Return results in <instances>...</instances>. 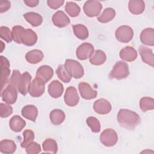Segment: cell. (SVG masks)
<instances>
[{
    "label": "cell",
    "mask_w": 154,
    "mask_h": 154,
    "mask_svg": "<svg viewBox=\"0 0 154 154\" xmlns=\"http://www.w3.org/2000/svg\"><path fill=\"white\" fill-rule=\"evenodd\" d=\"M117 119L120 126L128 130L135 129L141 123L140 116L128 109H120L118 112Z\"/></svg>",
    "instance_id": "obj_1"
},
{
    "label": "cell",
    "mask_w": 154,
    "mask_h": 154,
    "mask_svg": "<svg viewBox=\"0 0 154 154\" xmlns=\"http://www.w3.org/2000/svg\"><path fill=\"white\" fill-rule=\"evenodd\" d=\"M129 74V70L128 64L124 61H119L114 65L109 74V78L120 80L127 78Z\"/></svg>",
    "instance_id": "obj_2"
},
{
    "label": "cell",
    "mask_w": 154,
    "mask_h": 154,
    "mask_svg": "<svg viewBox=\"0 0 154 154\" xmlns=\"http://www.w3.org/2000/svg\"><path fill=\"white\" fill-rule=\"evenodd\" d=\"M64 66L66 71L72 78L79 79L84 74L83 67L76 60L67 59L66 60Z\"/></svg>",
    "instance_id": "obj_3"
},
{
    "label": "cell",
    "mask_w": 154,
    "mask_h": 154,
    "mask_svg": "<svg viewBox=\"0 0 154 154\" xmlns=\"http://www.w3.org/2000/svg\"><path fill=\"white\" fill-rule=\"evenodd\" d=\"M100 141L106 147H112L114 146L118 141L117 132L112 129L108 128L105 129L100 135Z\"/></svg>",
    "instance_id": "obj_4"
},
{
    "label": "cell",
    "mask_w": 154,
    "mask_h": 154,
    "mask_svg": "<svg viewBox=\"0 0 154 154\" xmlns=\"http://www.w3.org/2000/svg\"><path fill=\"white\" fill-rule=\"evenodd\" d=\"M115 36L117 40L121 43H128L134 36V31L128 25H122L116 31Z\"/></svg>",
    "instance_id": "obj_5"
},
{
    "label": "cell",
    "mask_w": 154,
    "mask_h": 154,
    "mask_svg": "<svg viewBox=\"0 0 154 154\" xmlns=\"http://www.w3.org/2000/svg\"><path fill=\"white\" fill-rule=\"evenodd\" d=\"M102 9V4L98 1L94 0L86 1L83 7V10L85 14L90 17L97 16L100 14Z\"/></svg>",
    "instance_id": "obj_6"
},
{
    "label": "cell",
    "mask_w": 154,
    "mask_h": 154,
    "mask_svg": "<svg viewBox=\"0 0 154 154\" xmlns=\"http://www.w3.org/2000/svg\"><path fill=\"white\" fill-rule=\"evenodd\" d=\"M45 82L40 78H35L31 82L28 92L34 97L41 96L45 92Z\"/></svg>",
    "instance_id": "obj_7"
},
{
    "label": "cell",
    "mask_w": 154,
    "mask_h": 154,
    "mask_svg": "<svg viewBox=\"0 0 154 154\" xmlns=\"http://www.w3.org/2000/svg\"><path fill=\"white\" fill-rule=\"evenodd\" d=\"M31 78V75L28 72H24L19 77L16 88L21 94L26 95L28 92Z\"/></svg>",
    "instance_id": "obj_8"
},
{
    "label": "cell",
    "mask_w": 154,
    "mask_h": 154,
    "mask_svg": "<svg viewBox=\"0 0 154 154\" xmlns=\"http://www.w3.org/2000/svg\"><path fill=\"white\" fill-rule=\"evenodd\" d=\"M17 89L11 84H8L4 90H2V99L6 103L11 105L14 104L17 98Z\"/></svg>",
    "instance_id": "obj_9"
},
{
    "label": "cell",
    "mask_w": 154,
    "mask_h": 154,
    "mask_svg": "<svg viewBox=\"0 0 154 154\" xmlns=\"http://www.w3.org/2000/svg\"><path fill=\"white\" fill-rule=\"evenodd\" d=\"M20 40L21 44L31 46L36 43L37 41V35L31 29L23 28L20 35Z\"/></svg>",
    "instance_id": "obj_10"
},
{
    "label": "cell",
    "mask_w": 154,
    "mask_h": 154,
    "mask_svg": "<svg viewBox=\"0 0 154 154\" xmlns=\"http://www.w3.org/2000/svg\"><path fill=\"white\" fill-rule=\"evenodd\" d=\"M94 51V48L91 43H84L76 49V55L79 60H85L90 58Z\"/></svg>",
    "instance_id": "obj_11"
},
{
    "label": "cell",
    "mask_w": 154,
    "mask_h": 154,
    "mask_svg": "<svg viewBox=\"0 0 154 154\" xmlns=\"http://www.w3.org/2000/svg\"><path fill=\"white\" fill-rule=\"evenodd\" d=\"M64 99L67 105L69 106H76L79 100L76 88L73 86L69 87L66 90Z\"/></svg>",
    "instance_id": "obj_12"
},
{
    "label": "cell",
    "mask_w": 154,
    "mask_h": 154,
    "mask_svg": "<svg viewBox=\"0 0 154 154\" xmlns=\"http://www.w3.org/2000/svg\"><path fill=\"white\" fill-rule=\"evenodd\" d=\"M1 89L3 90L4 87L8 82L9 76L10 74V63L8 60L5 57L1 56Z\"/></svg>",
    "instance_id": "obj_13"
},
{
    "label": "cell",
    "mask_w": 154,
    "mask_h": 154,
    "mask_svg": "<svg viewBox=\"0 0 154 154\" xmlns=\"http://www.w3.org/2000/svg\"><path fill=\"white\" fill-rule=\"evenodd\" d=\"M78 89L81 97L86 100L94 99L97 96V91L93 90L90 85L85 82H81L78 84Z\"/></svg>",
    "instance_id": "obj_14"
},
{
    "label": "cell",
    "mask_w": 154,
    "mask_h": 154,
    "mask_svg": "<svg viewBox=\"0 0 154 154\" xmlns=\"http://www.w3.org/2000/svg\"><path fill=\"white\" fill-rule=\"evenodd\" d=\"M111 103L103 98L99 99L94 102L93 109L96 112L99 114H108L111 110Z\"/></svg>",
    "instance_id": "obj_15"
},
{
    "label": "cell",
    "mask_w": 154,
    "mask_h": 154,
    "mask_svg": "<svg viewBox=\"0 0 154 154\" xmlns=\"http://www.w3.org/2000/svg\"><path fill=\"white\" fill-rule=\"evenodd\" d=\"M52 20L54 25L58 28L65 27L70 22L69 17L61 10H59L54 13V14L52 16Z\"/></svg>",
    "instance_id": "obj_16"
},
{
    "label": "cell",
    "mask_w": 154,
    "mask_h": 154,
    "mask_svg": "<svg viewBox=\"0 0 154 154\" xmlns=\"http://www.w3.org/2000/svg\"><path fill=\"white\" fill-rule=\"evenodd\" d=\"M53 75L54 70L52 67L47 65H43L37 69L35 78H40L46 83L52 78Z\"/></svg>",
    "instance_id": "obj_17"
},
{
    "label": "cell",
    "mask_w": 154,
    "mask_h": 154,
    "mask_svg": "<svg viewBox=\"0 0 154 154\" xmlns=\"http://www.w3.org/2000/svg\"><path fill=\"white\" fill-rule=\"evenodd\" d=\"M64 91L63 84L58 80H54L48 85V93L53 98L60 97Z\"/></svg>",
    "instance_id": "obj_18"
},
{
    "label": "cell",
    "mask_w": 154,
    "mask_h": 154,
    "mask_svg": "<svg viewBox=\"0 0 154 154\" xmlns=\"http://www.w3.org/2000/svg\"><path fill=\"white\" fill-rule=\"evenodd\" d=\"M119 56L121 59L125 61L132 62L136 60L137 57V52L133 47L128 46L123 48L120 51Z\"/></svg>",
    "instance_id": "obj_19"
},
{
    "label": "cell",
    "mask_w": 154,
    "mask_h": 154,
    "mask_svg": "<svg viewBox=\"0 0 154 154\" xmlns=\"http://www.w3.org/2000/svg\"><path fill=\"white\" fill-rule=\"evenodd\" d=\"M139 53L143 61L152 67L154 66V57L152 50L144 46H140Z\"/></svg>",
    "instance_id": "obj_20"
},
{
    "label": "cell",
    "mask_w": 154,
    "mask_h": 154,
    "mask_svg": "<svg viewBox=\"0 0 154 154\" xmlns=\"http://www.w3.org/2000/svg\"><path fill=\"white\" fill-rule=\"evenodd\" d=\"M142 43L147 46L154 45V30L152 28H147L142 31L140 34Z\"/></svg>",
    "instance_id": "obj_21"
},
{
    "label": "cell",
    "mask_w": 154,
    "mask_h": 154,
    "mask_svg": "<svg viewBox=\"0 0 154 154\" xmlns=\"http://www.w3.org/2000/svg\"><path fill=\"white\" fill-rule=\"evenodd\" d=\"M128 9L133 14H140L144 11L145 3L142 0H131L128 2Z\"/></svg>",
    "instance_id": "obj_22"
},
{
    "label": "cell",
    "mask_w": 154,
    "mask_h": 154,
    "mask_svg": "<svg viewBox=\"0 0 154 154\" xmlns=\"http://www.w3.org/2000/svg\"><path fill=\"white\" fill-rule=\"evenodd\" d=\"M21 114L25 119L34 122L38 115V109L34 105H27L23 107Z\"/></svg>",
    "instance_id": "obj_23"
},
{
    "label": "cell",
    "mask_w": 154,
    "mask_h": 154,
    "mask_svg": "<svg viewBox=\"0 0 154 154\" xmlns=\"http://www.w3.org/2000/svg\"><path fill=\"white\" fill-rule=\"evenodd\" d=\"M25 121L19 116L15 115L13 116L9 122V126L10 129L16 132L21 131L25 126Z\"/></svg>",
    "instance_id": "obj_24"
},
{
    "label": "cell",
    "mask_w": 154,
    "mask_h": 154,
    "mask_svg": "<svg viewBox=\"0 0 154 154\" xmlns=\"http://www.w3.org/2000/svg\"><path fill=\"white\" fill-rule=\"evenodd\" d=\"M44 58L43 53L38 49H34L28 52L25 55L26 60L30 64H35L42 61Z\"/></svg>",
    "instance_id": "obj_25"
},
{
    "label": "cell",
    "mask_w": 154,
    "mask_h": 154,
    "mask_svg": "<svg viewBox=\"0 0 154 154\" xmlns=\"http://www.w3.org/2000/svg\"><path fill=\"white\" fill-rule=\"evenodd\" d=\"M89 59L90 63L91 64L100 66L105 62L106 60V55L103 51L98 49L93 52Z\"/></svg>",
    "instance_id": "obj_26"
},
{
    "label": "cell",
    "mask_w": 154,
    "mask_h": 154,
    "mask_svg": "<svg viewBox=\"0 0 154 154\" xmlns=\"http://www.w3.org/2000/svg\"><path fill=\"white\" fill-rule=\"evenodd\" d=\"M16 150V144L14 141L8 139L2 140L0 142V152L3 153H13Z\"/></svg>",
    "instance_id": "obj_27"
},
{
    "label": "cell",
    "mask_w": 154,
    "mask_h": 154,
    "mask_svg": "<svg viewBox=\"0 0 154 154\" xmlns=\"http://www.w3.org/2000/svg\"><path fill=\"white\" fill-rule=\"evenodd\" d=\"M25 20L32 26L36 27L40 25L43 22L42 16L35 12H28L23 14Z\"/></svg>",
    "instance_id": "obj_28"
},
{
    "label": "cell",
    "mask_w": 154,
    "mask_h": 154,
    "mask_svg": "<svg viewBox=\"0 0 154 154\" xmlns=\"http://www.w3.org/2000/svg\"><path fill=\"white\" fill-rule=\"evenodd\" d=\"M49 117L52 124L55 125H59L64 122L66 115L64 111L61 109H55L50 112Z\"/></svg>",
    "instance_id": "obj_29"
},
{
    "label": "cell",
    "mask_w": 154,
    "mask_h": 154,
    "mask_svg": "<svg viewBox=\"0 0 154 154\" xmlns=\"http://www.w3.org/2000/svg\"><path fill=\"white\" fill-rule=\"evenodd\" d=\"M116 16V11L112 8H106L97 17V20L100 23H107L112 20Z\"/></svg>",
    "instance_id": "obj_30"
},
{
    "label": "cell",
    "mask_w": 154,
    "mask_h": 154,
    "mask_svg": "<svg viewBox=\"0 0 154 154\" xmlns=\"http://www.w3.org/2000/svg\"><path fill=\"white\" fill-rule=\"evenodd\" d=\"M73 30L75 36L80 40H85L88 37L87 28L82 24L73 25Z\"/></svg>",
    "instance_id": "obj_31"
},
{
    "label": "cell",
    "mask_w": 154,
    "mask_h": 154,
    "mask_svg": "<svg viewBox=\"0 0 154 154\" xmlns=\"http://www.w3.org/2000/svg\"><path fill=\"white\" fill-rule=\"evenodd\" d=\"M43 149L45 152L56 153L58 150V145L55 140L52 138L45 140L42 144Z\"/></svg>",
    "instance_id": "obj_32"
},
{
    "label": "cell",
    "mask_w": 154,
    "mask_h": 154,
    "mask_svg": "<svg viewBox=\"0 0 154 154\" xmlns=\"http://www.w3.org/2000/svg\"><path fill=\"white\" fill-rule=\"evenodd\" d=\"M140 107L143 112L154 109V99L150 97H143L140 100Z\"/></svg>",
    "instance_id": "obj_33"
},
{
    "label": "cell",
    "mask_w": 154,
    "mask_h": 154,
    "mask_svg": "<svg viewBox=\"0 0 154 154\" xmlns=\"http://www.w3.org/2000/svg\"><path fill=\"white\" fill-rule=\"evenodd\" d=\"M65 10L70 16L75 17L79 15L81 8L76 3L73 2H67L65 6Z\"/></svg>",
    "instance_id": "obj_34"
},
{
    "label": "cell",
    "mask_w": 154,
    "mask_h": 154,
    "mask_svg": "<svg viewBox=\"0 0 154 154\" xmlns=\"http://www.w3.org/2000/svg\"><path fill=\"white\" fill-rule=\"evenodd\" d=\"M56 73L59 79L65 83L69 82L71 80L72 77L69 75L66 71L64 65H60L56 70Z\"/></svg>",
    "instance_id": "obj_35"
},
{
    "label": "cell",
    "mask_w": 154,
    "mask_h": 154,
    "mask_svg": "<svg viewBox=\"0 0 154 154\" xmlns=\"http://www.w3.org/2000/svg\"><path fill=\"white\" fill-rule=\"evenodd\" d=\"M86 123L93 132L98 133L100 132V124L97 118L92 116L88 117L86 120Z\"/></svg>",
    "instance_id": "obj_36"
},
{
    "label": "cell",
    "mask_w": 154,
    "mask_h": 154,
    "mask_svg": "<svg viewBox=\"0 0 154 154\" xmlns=\"http://www.w3.org/2000/svg\"><path fill=\"white\" fill-rule=\"evenodd\" d=\"M23 140L21 143L20 146L22 148H26V147L34 139V133L31 129H26L23 132Z\"/></svg>",
    "instance_id": "obj_37"
},
{
    "label": "cell",
    "mask_w": 154,
    "mask_h": 154,
    "mask_svg": "<svg viewBox=\"0 0 154 154\" xmlns=\"http://www.w3.org/2000/svg\"><path fill=\"white\" fill-rule=\"evenodd\" d=\"M0 37L1 38L7 43L11 42L13 40L12 32L8 27L5 26H1L0 27Z\"/></svg>",
    "instance_id": "obj_38"
},
{
    "label": "cell",
    "mask_w": 154,
    "mask_h": 154,
    "mask_svg": "<svg viewBox=\"0 0 154 154\" xmlns=\"http://www.w3.org/2000/svg\"><path fill=\"white\" fill-rule=\"evenodd\" d=\"M13 112V108L9 105L4 103L0 104V116L1 118H7Z\"/></svg>",
    "instance_id": "obj_39"
},
{
    "label": "cell",
    "mask_w": 154,
    "mask_h": 154,
    "mask_svg": "<svg viewBox=\"0 0 154 154\" xmlns=\"http://www.w3.org/2000/svg\"><path fill=\"white\" fill-rule=\"evenodd\" d=\"M25 149L28 154H37L41 152L40 146L36 142H31Z\"/></svg>",
    "instance_id": "obj_40"
},
{
    "label": "cell",
    "mask_w": 154,
    "mask_h": 154,
    "mask_svg": "<svg viewBox=\"0 0 154 154\" xmlns=\"http://www.w3.org/2000/svg\"><path fill=\"white\" fill-rule=\"evenodd\" d=\"M23 28H24L23 27L19 25H16L13 26L12 28L11 32H12L13 40L18 44H21L20 40V35Z\"/></svg>",
    "instance_id": "obj_41"
},
{
    "label": "cell",
    "mask_w": 154,
    "mask_h": 154,
    "mask_svg": "<svg viewBox=\"0 0 154 154\" xmlns=\"http://www.w3.org/2000/svg\"><path fill=\"white\" fill-rule=\"evenodd\" d=\"M64 0H48L47 1V4L48 6L52 9H58L60 7L63 5L64 4Z\"/></svg>",
    "instance_id": "obj_42"
},
{
    "label": "cell",
    "mask_w": 154,
    "mask_h": 154,
    "mask_svg": "<svg viewBox=\"0 0 154 154\" xmlns=\"http://www.w3.org/2000/svg\"><path fill=\"white\" fill-rule=\"evenodd\" d=\"M10 2L8 1H0V13L6 12L10 8Z\"/></svg>",
    "instance_id": "obj_43"
},
{
    "label": "cell",
    "mask_w": 154,
    "mask_h": 154,
    "mask_svg": "<svg viewBox=\"0 0 154 154\" xmlns=\"http://www.w3.org/2000/svg\"><path fill=\"white\" fill-rule=\"evenodd\" d=\"M23 2L27 6L30 7H36L39 3V1L38 0H24Z\"/></svg>",
    "instance_id": "obj_44"
},
{
    "label": "cell",
    "mask_w": 154,
    "mask_h": 154,
    "mask_svg": "<svg viewBox=\"0 0 154 154\" xmlns=\"http://www.w3.org/2000/svg\"><path fill=\"white\" fill-rule=\"evenodd\" d=\"M1 52H2L3 51V50H4V49L5 48V47H3V46H2V45H4V43H3L2 41H1Z\"/></svg>",
    "instance_id": "obj_45"
}]
</instances>
